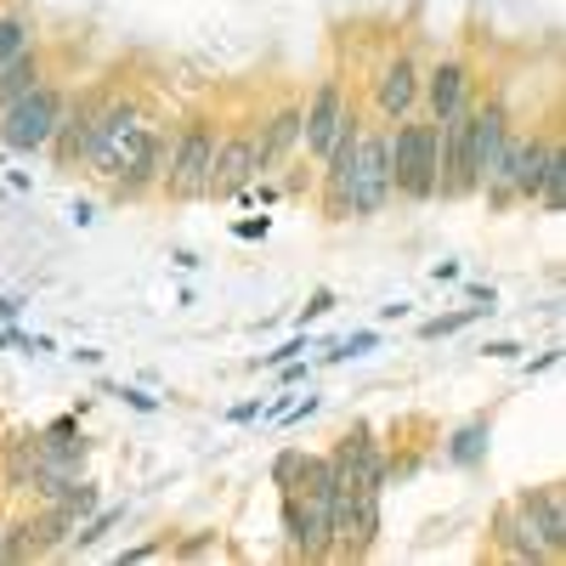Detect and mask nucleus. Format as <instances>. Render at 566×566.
Masks as SVG:
<instances>
[{
	"mask_svg": "<svg viewBox=\"0 0 566 566\" xmlns=\"http://www.w3.org/2000/svg\"><path fill=\"white\" fill-rule=\"evenodd\" d=\"M442 125L437 119H397L391 136V187L408 199H437V170H442Z\"/></svg>",
	"mask_w": 566,
	"mask_h": 566,
	"instance_id": "nucleus-1",
	"label": "nucleus"
},
{
	"mask_svg": "<svg viewBox=\"0 0 566 566\" xmlns=\"http://www.w3.org/2000/svg\"><path fill=\"white\" fill-rule=\"evenodd\" d=\"M216 119H187L181 136L170 142V159L159 170V187L170 199H205L210 187V159H216Z\"/></svg>",
	"mask_w": 566,
	"mask_h": 566,
	"instance_id": "nucleus-2",
	"label": "nucleus"
},
{
	"mask_svg": "<svg viewBox=\"0 0 566 566\" xmlns=\"http://www.w3.org/2000/svg\"><path fill=\"white\" fill-rule=\"evenodd\" d=\"M328 533H335V555L363 560L380 538V488H363V482H335V515H328Z\"/></svg>",
	"mask_w": 566,
	"mask_h": 566,
	"instance_id": "nucleus-3",
	"label": "nucleus"
},
{
	"mask_svg": "<svg viewBox=\"0 0 566 566\" xmlns=\"http://www.w3.org/2000/svg\"><path fill=\"white\" fill-rule=\"evenodd\" d=\"M386 199H391V136L386 130H357L346 210L352 216H374V210H386Z\"/></svg>",
	"mask_w": 566,
	"mask_h": 566,
	"instance_id": "nucleus-4",
	"label": "nucleus"
},
{
	"mask_svg": "<svg viewBox=\"0 0 566 566\" xmlns=\"http://www.w3.org/2000/svg\"><path fill=\"white\" fill-rule=\"evenodd\" d=\"M57 108H63V97H57L52 85H34L23 103L0 108V148H12V154L45 148V142H52V130H57Z\"/></svg>",
	"mask_w": 566,
	"mask_h": 566,
	"instance_id": "nucleus-5",
	"label": "nucleus"
},
{
	"mask_svg": "<svg viewBox=\"0 0 566 566\" xmlns=\"http://www.w3.org/2000/svg\"><path fill=\"white\" fill-rule=\"evenodd\" d=\"M136 130H142V108H136V103H108L103 114H91V130H85L80 159L97 170V176H114V165H119V154L130 148Z\"/></svg>",
	"mask_w": 566,
	"mask_h": 566,
	"instance_id": "nucleus-6",
	"label": "nucleus"
},
{
	"mask_svg": "<svg viewBox=\"0 0 566 566\" xmlns=\"http://www.w3.org/2000/svg\"><path fill=\"white\" fill-rule=\"evenodd\" d=\"M328 515H335V504L323 499H306V493H283V533H290V549L306 555V560H323L335 555V533H328Z\"/></svg>",
	"mask_w": 566,
	"mask_h": 566,
	"instance_id": "nucleus-7",
	"label": "nucleus"
},
{
	"mask_svg": "<svg viewBox=\"0 0 566 566\" xmlns=\"http://www.w3.org/2000/svg\"><path fill=\"white\" fill-rule=\"evenodd\" d=\"M255 176H261V148H255V136H250V130L221 136V142H216V159H210V187H205V199H239Z\"/></svg>",
	"mask_w": 566,
	"mask_h": 566,
	"instance_id": "nucleus-8",
	"label": "nucleus"
},
{
	"mask_svg": "<svg viewBox=\"0 0 566 566\" xmlns=\"http://www.w3.org/2000/svg\"><path fill=\"white\" fill-rule=\"evenodd\" d=\"M159 170H165V136L142 125V130L130 136V148L119 154L114 176H108V181H114V199H119V205H125V199H142V193L159 181Z\"/></svg>",
	"mask_w": 566,
	"mask_h": 566,
	"instance_id": "nucleus-9",
	"label": "nucleus"
},
{
	"mask_svg": "<svg viewBox=\"0 0 566 566\" xmlns=\"http://www.w3.org/2000/svg\"><path fill=\"white\" fill-rule=\"evenodd\" d=\"M504 142H510V114H504L499 97H488L482 108H470V148H464V159H470V181L476 187L499 170Z\"/></svg>",
	"mask_w": 566,
	"mask_h": 566,
	"instance_id": "nucleus-10",
	"label": "nucleus"
},
{
	"mask_svg": "<svg viewBox=\"0 0 566 566\" xmlns=\"http://www.w3.org/2000/svg\"><path fill=\"white\" fill-rule=\"evenodd\" d=\"M515 515L544 538L549 560L566 555V499H560V488H527L522 499H515Z\"/></svg>",
	"mask_w": 566,
	"mask_h": 566,
	"instance_id": "nucleus-11",
	"label": "nucleus"
},
{
	"mask_svg": "<svg viewBox=\"0 0 566 566\" xmlns=\"http://www.w3.org/2000/svg\"><path fill=\"white\" fill-rule=\"evenodd\" d=\"M340 119H346V91H340V80H323V85H317V97L301 108V142H306V154H312V159L328 154V142H335Z\"/></svg>",
	"mask_w": 566,
	"mask_h": 566,
	"instance_id": "nucleus-12",
	"label": "nucleus"
},
{
	"mask_svg": "<svg viewBox=\"0 0 566 566\" xmlns=\"http://www.w3.org/2000/svg\"><path fill=\"white\" fill-rule=\"evenodd\" d=\"M374 103H380L386 119H408L413 114V103H419V69H413V57L386 63V74L374 80Z\"/></svg>",
	"mask_w": 566,
	"mask_h": 566,
	"instance_id": "nucleus-13",
	"label": "nucleus"
},
{
	"mask_svg": "<svg viewBox=\"0 0 566 566\" xmlns=\"http://www.w3.org/2000/svg\"><path fill=\"white\" fill-rule=\"evenodd\" d=\"M255 148H261V170H272V165L290 159V154L301 148V108H277V114L261 125Z\"/></svg>",
	"mask_w": 566,
	"mask_h": 566,
	"instance_id": "nucleus-14",
	"label": "nucleus"
},
{
	"mask_svg": "<svg viewBox=\"0 0 566 566\" xmlns=\"http://www.w3.org/2000/svg\"><path fill=\"white\" fill-rule=\"evenodd\" d=\"M464 63L459 57H448V63H437V74L431 80H419V91H424V97H431V119L442 125L448 114H459L464 108Z\"/></svg>",
	"mask_w": 566,
	"mask_h": 566,
	"instance_id": "nucleus-15",
	"label": "nucleus"
},
{
	"mask_svg": "<svg viewBox=\"0 0 566 566\" xmlns=\"http://www.w3.org/2000/svg\"><path fill=\"white\" fill-rule=\"evenodd\" d=\"M85 130H91V108L63 103V108H57V130H52V142H45V148L57 154V165H74V159H80V148H85Z\"/></svg>",
	"mask_w": 566,
	"mask_h": 566,
	"instance_id": "nucleus-16",
	"label": "nucleus"
},
{
	"mask_svg": "<svg viewBox=\"0 0 566 566\" xmlns=\"http://www.w3.org/2000/svg\"><path fill=\"white\" fill-rule=\"evenodd\" d=\"M34 85H45V63H40V52L29 45L23 57H12L7 69H0V108H12V103H23Z\"/></svg>",
	"mask_w": 566,
	"mask_h": 566,
	"instance_id": "nucleus-17",
	"label": "nucleus"
},
{
	"mask_svg": "<svg viewBox=\"0 0 566 566\" xmlns=\"http://www.w3.org/2000/svg\"><path fill=\"white\" fill-rule=\"evenodd\" d=\"M499 549L510 555V560H549V549H544V538L515 515V504L510 510H499Z\"/></svg>",
	"mask_w": 566,
	"mask_h": 566,
	"instance_id": "nucleus-18",
	"label": "nucleus"
},
{
	"mask_svg": "<svg viewBox=\"0 0 566 566\" xmlns=\"http://www.w3.org/2000/svg\"><path fill=\"white\" fill-rule=\"evenodd\" d=\"M34 470H40V431L34 437H18L7 448V488L12 493H29L34 488Z\"/></svg>",
	"mask_w": 566,
	"mask_h": 566,
	"instance_id": "nucleus-19",
	"label": "nucleus"
},
{
	"mask_svg": "<svg viewBox=\"0 0 566 566\" xmlns=\"http://www.w3.org/2000/svg\"><path fill=\"white\" fill-rule=\"evenodd\" d=\"M538 205L549 210V216H560V205H566V148L549 136V154H544V181H538Z\"/></svg>",
	"mask_w": 566,
	"mask_h": 566,
	"instance_id": "nucleus-20",
	"label": "nucleus"
},
{
	"mask_svg": "<svg viewBox=\"0 0 566 566\" xmlns=\"http://www.w3.org/2000/svg\"><path fill=\"white\" fill-rule=\"evenodd\" d=\"M119 522H125V504H108V510L97 504V510H91V522H80V527H74L69 549H91V544H103V538H108Z\"/></svg>",
	"mask_w": 566,
	"mask_h": 566,
	"instance_id": "nucleus-21",
	"label": "nucleus"
},
{
	"mask_svg": "<svg viewBox=\"0 0 566 566\" xmlns=\"http://www.w3.org/2000/svg\"><path fill=\"white\" fill-rule=\"evenodd\" d=\"M34 45V23L23 12H0V69H7L12 57H23Z\"/></svg>",
	"mask_w": 566,
	"mask_h": 566,
	"instance_id": "nucleus-22",
	"label": "nucleus"
},
{
	"mask_svg": "<svg viewBox=\"0 0 566 566\" xmlns=\"http://www.w3.org/2000/svg\"><path fill=\"white\" fill-rule=\"evenodd\" d=\"M488 437H493V431H488V419H470L464 431L448 442V459H453V464H476V459L488 453Z\"/></svg>",
	"mask_w": 566,
	"mask_h": 566,
	"instance_id": "nucleus-23",
	"label": "nucleus"
},
{
	"mask_svg": "<svg viewBox=\"0 0 566 566\" xmlns=\"http://www.w3.org/2000/svg\"><path fill=\"white\" fill-rule=\"evenodd\" d=\"M488 312H493V306H464V312H448V317H431V323H424V328H419V335H424V340H442V335H459V328H464L470 317H488Z\"/></svg>",
	"mask_w": 566,
	"mask_h": 566,
	"instance_id": "nucleus-24",
	"label": "nucleus"
},
{
	"mask_svg": "<svg viewBox=\"0 0 566 566\" xmlns=\"http://www.w3.org/2000/svg\"><path fill=\"white\" fill-rule=\"evenodd\" d=\"M301 459H306L301 448L277 453V459H272V482H277V488H295V476H301Z\"/></svg>",
	"mask_w": 566,
	"mask_h": 566,
	"instance_id": "nucleus-25",
	"label": "nucleus"
},
{
	"mask_svg": "<svg viewBox=\"0 0 566 566\" xmlns=\"http://www.w3.org/2000/svg\"><path fill=\"white\" fill-rule=\"evenodd\" d=\"M40 442H45V448H57V442H80V419H52V424L40 431Z\"/></svg>",
	"mask_w": 566,
	"mask_h": 566,
	"instance_id": "nucleus-26",
	"label": "nucleus"
},
{
	"mask_svg": "<svg viewBox=\"0 0 566 566\" xmlns=\"http://www.w3.org/2000/svg\"><path fill=\"white\" fill-rule=\"evenodd\" d=\"M374 340H380V335H374V328H363V335H352V340H340L335 352H328V363H340V357H363V352H374Z\"/></svg>",
	"mask_w": 566,
	"mask_h": 566,
	"instance_id": "nucleus-27",
	"label": "nucleus"
},
{
	"mask_svg": "<svg viewBox=\"0 0 566 566\" xmlns=\"http://www.w3.org/2000/svg\"><path fill=\"white\" fill-rule=\"evenodd\" d=\"M114 397H125L136 413H159V397H148V391H136V386H114Z\"/></svg>",
	"mask_w": 566,
	"mask_h": 566,
	"instance_id": "nucleus-28",
	"label": "nucleus"
},
{
	"mask_svg": "<svg viewBox=\"0 0 566 566\" xmlns=\"http://www.w3.org/2000/svg\"><path fill=\"white\" fill-rule=\"evenodd\" d=\"M323 312H335V295H328V290H317V295L306 301V312H301V328H306V323H317Z\"/></svg>",
	"mask_w": 566,
	"mask_h": 566,
	"instance_id": "nucleus-29",
	"label": "nucleus"
},
{
	"mask_svg": "<svg viewBox=\"0 0 566 566\" xmlns=\"http://www.w3.org/2000/svg\"><path fill=\"white\" fill-rule=\"evenodd\" d=\"M312 352V340H290V346H277V352H266V363L277 368V363H290V357H306Z\"/></svg>",
	"mask_w": 566,
	"mask_h": 566,
	"instance_id": "nucleus-30",
	"label": "nucleus"
},
{
	"mask_svg": "<svg viewBox=\"0 0 566 566\" xmlns=\"http://www.w3.org/2000/svg\"><path fill=\"white\" fill-rule=\"evenodd\" d=\"M482 352H488V357H499V363H510V357H522V346H515V340H488Z\"/></svg>",
	"mask_w": 566,
	"mask_h": 566,
	"instance_id": "nucleus-31",
	"label": "nucleus"
},
{
	"mask_svg": "<svg viewBox=\"0 0 566 566\" xmlns=\"http://www.w3.org/2000/svg\"><path fill=\"white\" fill-rule=\"evenodd\" d=\"M232 232H239V239H266V232H272V221H266V216H261V221H239Z\"/></svg>",
	"mask_w": 566,
	"mask_h": 566,
	"instance_id": "nucleus-32",
	"label": "nucleus"
},
{
	"mask_svg": "<svg viewBox=\"0 0 566 566\" xmlns=\"http://www.w3.org/2000/svg\"><path fill=\"white\" fill-rule=\"evenodd\" d=\"M555 363H560V352H544V357L527 363V374H544V368H555Z\"/></svg>",
	"mask_w": 566,
	"mask_h": 566,
	"instance_id": "nucleus-33",
	"label": "nucleus"
},
{
	"mask_svg": "<svg viewBox=\"0 0 566 566\" xmlns=\"http://www.w3.org/2000/svg\"><path fill=\"white\" fill-rule=\"evenodd\" d=\"M380 317H386V323H397V317H408V301H391V306H380Z\"/></svg>",
	"mask_w": 566,
	"mask_h": 566,
	"instance_id": "nucleus-34",
	"label": "nucleus"
},
{
	"mask_svg": "<svg viewBox=\"0 0 566 566\" xmlns=\"http://www.w3.org/2000/svg\"><path fill=\"white\" fill-rule=\"evenodd\" d=\"M0 317L12 323V317H18V301H7V295H0Z\"/></svg>",
	"mask_w": 566,
	"mask_h": 566,
	"instance_id": "nucleus-35",
	"label": "nucleus"
},
{
	"mask_svg": "<svg viewBox=\"0 0 566 566\" xmlns=\"http://www.w3.org/2000/svg\"><path fill=\"white\" fill-rule=\"evenodd\" d=\"M18 340V328H0V346H12Z\"/></svg>",
	"mask_w": 566,
	"mask_h": 566,
	"instance_id": "nucleus-36",
	"label": "nucleus"
}]
</instances>
